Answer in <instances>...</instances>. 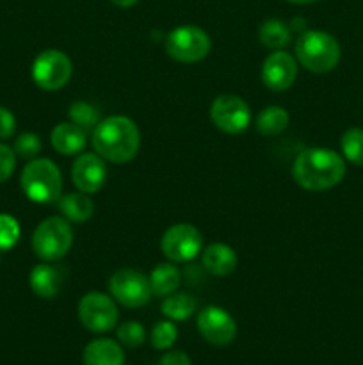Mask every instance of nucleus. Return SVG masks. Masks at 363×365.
<instances>
[{
    "mask_svg": "<svg viewBox=\"0 0 363 365\" xmlns=\"http://www.w3.org/2000/svg\"><path fill=\"white\" fill-rule=\"evenodd\" d=\"M149 285H152V292L155 296H169L178 291L182 284V273L174 264L162 262L149 273L148 277Z\"/></svg>",
    "mask_w": 363,
    "mask_h": 365,
    "instance_id": "20",
    "label": "nucleus"
},
{
    "mask_svg": "<svg viewBox=\"0 0 363 365\" xmlns=\"http://www.w3.org/2000/svg\"><path fill=\"white\" fill-rule=\"evenodd\" d=\"M59 210L71 223H85L95 212V203L85 192H70L59 198Z\"/></svg>",
    "mask_w": 363,
    "mask_h": 365,
    "instance_id": "19",
    "label": "nucleus"
},
{
    "mask_svg": "<svg viewBox=\"0 0 363 365\" xmlns=\"http://www.w3.org/2000/svg\"><path fill=\"white\" fill-rule=\"evenodd\" d=\"M73 245V230L68 220L52 216L43 220L32 234V250L46 262L59 260L70 252Z\"/></svg>",
    "mask_w": 363,
    "mask_h": 365,
    "instance_id": "5",
    "label": "nucleus"
},
{
    "mask_svg": "<svg viewBox=\"0 0 363 365\" xmlns=\"http://www.w3.org/2000/svg\"><path fill=\"white\" fill-rule=\"evenodd\" d=\"M91 145L103 160L125 164L137 155L141 148V132L127 116H110L100 120L93 128Z\"/></svg>",
    "mask_w": 363,
    "mask_h": 365,
    "instance_id": "2",
    "label": "nucleus"
},
{
    "mask_svg": "<svg viewBox=\"0 0 363 365\" xmlns=\"http://www.w3.org/2000/svg\"><path fill=\"white\" fill-rule=\"evenodd\" d=\"M20 239V225L9 214H0V252L11 250Z\"/></svg>",
    "mask_w": 363,
    "mask_h": 365,
    "instance_id": "29",
    "label": "nucleus"
},
{
    "mask_svg": "<svg viewBox=\"0 0 363 365\" xmlns=\"http://www.w3.org/2000/svg\"><path fill=\"white\" fill-rule=\"evenodd\" d=\"M198 331L212 346H226L237 335V323L221 307H206L198 314Z\"/></svg>",
    "mask_w": 363,
    "mask_h": 365,
    "instance_id": "12",
    "label": "nucleus"
},
{
    "mask_svg": "<svg viewBox=\"0 0 363 365\" xmlns=\"http://www.w3.org/2000/svg\"><path fill=\"white\" fill-rule=\"evenodd\" d=\"M32 292L38 298L52 299L60 292L64 284V271L60 267L50 266V264H39L34 266L28 277Z\"/></svg>",
    "mask_w": 363,
    "mask_h": 365,
    "instance_id": "16",
    "label": "nucleus"
},
{
    "mask_svg": "<svg viewBox=\"0 0 363 365\" xmlns=\"http://www.w3.org/2000/svg\"><path fill=\"white\" fill-rule=\"evenodd\" d=\"M110 296L127 309H141L152 299V285L148 277L135 269H117L109 278Z\"/></svg>",
    "mask_w": 363,
    "mask_h": 365,
    "instance_id": "9",
    "label": "nucleus"
},
{
    "mask_svg": "<svg viewBox=\"0 0 363 365\" xmlns=\"http://www.w3.org/2000/svg\"><path fill=\"white\" fill-rule=\"evenodd\" d=\"M117 341L127 348H139L146 341V330L137 321H127L117 328Z\"/></svg>",
    "mask_w": 363,
    "mask_h": 365,
    "instance_id": "27",
    "label": "nucleus"
},
{
    "mask_svg": "<svg viewBox=\"0 0 363 365\" xmlns=\"http://www.w3.org/2000/svg\"><path fill=\"white\" fill-rule=\"evenodd\" d=\"M159 365H192L191 359L184 351H167L159 360Z\"/></svg>",
    "mask_w": 363,
    "mask_h": 365,
    "instance_id": "32",
    "label": "nucleus"
},
{
    "mask_svg": "<svg viewBox=\"0 0 363 365\" xmlns=\"http://www.w3.org/2000/svg\"><path fill=\"white\" fill-rule=\"evenodd\" d=\"M16 168V153L11 146L0 143V184L13 175Z\"/></svg>",
    "mask_w": 363,
    "mask_h": 365,
    "instance_id": "30",
    "label": "nucleus"
},
{
    "mask_svg": "<svg viewBox=\"0 0 363 365\" xmlns=\"http://www.w3.org/2000/svg\"><path fill=\"white\" fill-rule=\"evenodd\" d=\"M177 339L178 330L173 321H159L149 335V341L155 349H169L177 342Z\"/></svg>",
    "mask_w": 363,
    "mask_h": 365,
    "instance_id": "26",
    "label": "nucleus"
},
{
    "mask_svg": "<svg viewBox=\"0 0 363 365\" xmlns=\"http://www.w3.org/2000/svg\"><path fill=\"white\" fill-rule=\"evenodd\" d=\"M203 267L214 277H226L237 267V253L231 246L214 242L203 252Z\"/></svg>",
    "mask_w": 363,
    "mask_h": 365,
    "instance_id": "18",
    "label": "nucleus"
},
{
    "mask_svg": "<svg viewBox=\"0 0 363 365\" xmlns=\"http://www.w3.org/2000/svg\"><path fill=\"white\" fill-rule=\"evenodd\" d=\"M73 73L71 59L57 48L43 50L32 63V78L45 91H57L70 82Z\"/></svg>",
    "mask_w": 363,
    "mask_h": 365,
    "instance_id": "7",
    "label": "nucleus"
},
{
    "mask_svg": "<svg viewBox=\"0 0 363 365\" xmlns=\"http://www.w3.org/2000/svg\"><path fill=\"white\" fill-rule=\"evenodd\" d=\"M212 48L210 36L198 25H180L166 38V52L178 63L191 64L205 59Z\"/></svg>",
    "mask_w": 363,
    "mask_h": 365,
    "instance_id": "6",
    "label": "nucleus"
},
{
    "mask_svg": "<svg viewBox=\"0 0 363 365\" xmlns=\"http://www.w3.org/2000/svg\"><path fill=\"white\" fill-rule=\"evenodd\" d=\"M342 153L349 163L363 166V128L352 127L342 135Z\"/></svg>",
    "mask_w": 363,
    "mask_h": 365,
    "instance_id": "24",
    "label": "nucleus"
},
{
    "mask_svg": "<svg viewBox=\"0 0 363 365\" xmlns=\"http://www.w3.org/2000/svg\"><path fill=\"white\" fill-rule=\"evenodd\" d=\"M287 2H292V4H312V2H317V0H287Z\"/></svg>",
    "mask_w": 363,
    "mask_h": 365,
    "instance_id": "34",
    "label": "nucleus"
},
{
    "mask_svg": "<svg viewBox=\"0 0 363 365\" xmlns=\"http://www.w3.org/2000/svg\"><path fill=\"white\" fill-rule=\"evenodd\" d=\"M201 232L191 223H177L167 228L160 241V250L171 262H189L201 252Z\"/></svg>",
    "mask_w": 363,
    "mask_h": 365,
    "instance_id": "11",
    "label": "nucleus"
},
{
    "mask_svg": "<svg viewBox=\"0 0 363 365\" xmlns=\"http://www.w3.org/2000/svg\"><path fill=\"white\" fill-rule=\"evenodd\" d=\"M16 130L14 114L6 107H0V139H9Z\"/></svg>",
    "mask_w": 363,
    "mask_h": 365,
    "instance_id": "31",
    "label": "nucleus"
},
{
    "mask_svg": "<svg viewBox=\"0 0 363 365\" xmlns=\"http://www.w3.org/2000/svg\"><path fill=\"white\" fill-rule=\"evenodd\" d=\"M288 121H290V116L283 107L270 106L260 110L255 120V127L258 134L273 138V135L281 134L288 127Z\"/></svg>",
    "mask_w": 363,
    "mask_h": 365,
    "instance_id": "21",
    "label": "nucleus"
},
{
    "mask_svg": "<svg viewBox=\"0 0 363 365\" xmlns=\"http://www.w3.org/2000/svg\"><path fill=\"white\" fill-rule=\"evenodd\" d=\"M110 2L117 7H132V6H135L139 0H110Z\"/></svg>",
    "mask_w": 363,
    "mask_h": 365,
    "instance_id": "33",
    "label": "nucleus"
},
{
    "mask_svg": "<svg viewBox=\"0 0 363 365\" xmlns=\"http://www.w3.org/2000/svg\"><path fill=\"white\" fill-rule=\"evenodd\" d=\"M345 177V163L330 148H306L292 164V178L306 191H327Z\"/></svg>",
    "mask_w": 363,
    "mask_h": 365,
    "instance_id": "1",
    "label": "nucleus"
},
{
    "mask_svg": "<svg viewBox=\"0 0 363 365\" xmlns=\"http://www.w3.org/2000/svg\"><path fill=\"white\" fill-rule=\"evenodd\" d=\"M21 191L31 202L52 203L63 192V175L50 159H32L23 168L20 177Z\"/></svg>",
    "mask_w": 363,
    "mask_h": 365,
    "instance_id": "4",
    "label": "nucleus"
},
{
    "mask_svg": "<svg viewBox=\"0 0 363 365\" xmlns=\"http://www.w3.org/2000/svg\"><path fill=\"white\" fill-rule=\"evenodd\" d=\"M210 120L224 134H242L251 123V110L241 96L219 95L210 106Z\"/></svg>",
    "mask_w": 363,
    "mask_h": 365,
    "instance_id": "10",
    "label": "nucleus"
},
{
    "mask_svg": "<svg viewBox=\"0 0 363 365\" xmlns=\"http://www.w3.org/2000/svg\"><path fill=\"white\" fill-rule=\"evenodd\" d=\"M258 38L260 43L267 48L281 50L290 43V29L287 27L285 21L278 20V18H270V20H265L260 25Z\"/></svg>",
    "mask_w": 363,
    "mask_h": 365,
    "instance_id": "23",
    "label": "nucleus"
},
{
    "mask_svg": "<svg viewBox=\"0 0 363 365\" xmlns=\"http://www.w3.org/2000/svg\"><path fill=\"white\" fill-rule=\"evenodd\" d=\"M14 153H16L20 159L32 160L38 157V153L41 152V139L34 132H25V134L18 135V139L14 141Z\"/></svg>",
    "mask_w": 363,
    "mask_h": 365,
    "instance_id": "28",
    "label": "nucleus"
},
{
    "mask_svg": "<svg viewBox=\"0 0 363 365\" xmlns=\"http://www.w3.org/2000/svg\"><path fill=\"white\" fill-rule=\"evenodd\" d=\"M68 114H70V120L73 121L75 125H78L80 128H84L85 132L91 130V128H95L96 125L100 123L98 110H96L95 107L88 102L71 103Z\"/></svg>",
    "mask_w": 363,
    "mask_h": 365,
    "instance_id": "25",
    "label": "nucleus"
},
{
    "mask_svg": "<svg viewBox=\"0 0 363 365\" xmlns=\"http://www.w3.org/2000/svg\"><path fill=\"white\" fill-rule=\"evenodd\" d=\"M85 139H88V132L75 125L73 121H63V123L56 125L50 134V143H52L53 150L60 155H77L85 148Z\"/></svg>",
    "mask_w": 363,
    "mask_h": 365,
    "instance_id": "15",
    "label": "nucleus"
},
{
    "mask_svg": "<svg viewBox=\"0 0 363 365\" xmlns=\"http://www.w3.org/2000/svg\"><path fill=\"white\" fill-rule=\"evenodd\" d=\"M78 321L93 334H105L117 324V307L114 298L103 292H88L78 302Z\"/></svg>",
    "mask_w": 363,
    "mask_h": 365,
    "instance_id": "8",
    "label": "nucleus"
},
{
    "mask_svg": "<svg viewBox=\"0 0 363 365\" xmlns=\"http://www.w3.org/2000/svg\"><path fill=\"white\" fill-rule=\"evenodd\" d=\"M298 78L295 57L285 50H274L262 64V82L273 91H285Z\"/></svg>",
    "mask_w": 363,
    "mask_h": 365,
    "instance_id": "14",
    "label": "nucleus"
},
{
    "mask_svg": "<svg viewBox=\"0 0 363 365\" xmlns=\"http://www.w3.org/2000/svg\"><path fill=\"white\" fill-rule=\"evenodd\" d=\"M198 302L189 292H173L162 302V314L169 321H187L196 312Z\"/></svg>",
    "mask_w": 363,
    "mask_h": 365,
    "instance_id": "22",
    "label": "nucleus"
},
{
    "mask_svg": "<svg viewBox=\"0 0 363 365\" xmlns=\"http://www.w3.org/2000/svg\"><path fill=\"white\" fill-rule=\"evenodd\" d=\"M295 59L313 73H327L340 61V45L324 31H306L295 41Z\"/></svg>",
    "mask_w": 363,
    "mask_h": 365,
    "instance_id": "3",
    "label": "nucleus"
},
{
    "mask_svg": "<svg viewBox=\"0 0 363 365\" xmlns=\"http://www.w3.org/2000/svg\"><path fill=\"white\" fill-rule=\"evenodd\" d=\"M71 180L80 192L95 195L107 180L105 160L98 153H80L71 166Z\"/></svg>",
    "mask_w": 363,
    "mask_h": 365,
    "instance_id": "13",
    "label": "nucleus"
},
{
    "mask_svg": "<svg viewBox=\"0 0 363 365\" xmlns=\"http://www.w3.org/2000/svg\"><path fill=\"white\" fill-rule=\"evenodd\" d=\"M84 365H125V351L112 339H95L82 353Z\"/></svg>",
    "mask_w": 363,
    "mask_h": 365,
    "instance_id": "17",
    "label": "nucleus"
}]
</instances>
